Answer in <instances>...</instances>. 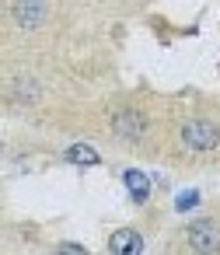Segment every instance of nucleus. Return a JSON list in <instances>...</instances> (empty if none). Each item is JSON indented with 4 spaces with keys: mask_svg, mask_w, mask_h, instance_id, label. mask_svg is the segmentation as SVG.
<instances>
[{
    "mask_svg": "<svg viewBox=\"0 0 220 255\" xmlns=\"http://www.w3.org/2000/svg\"><path fill=\"white\" fill-rule=\"evenodd\" d=\"M182 143L189 150H213L220 143V126H213L206 119H192L182 126Z\"/></svg>",
    "mask_w": 220,
    "mask_h": 255,
    "instance_id": "nucleus-1",
    "label": "nucleus"
},
{
    "mask_svg": "<svg viewBox=\"0 0 220 255\" xmlns=\"http://www.w3.org/2000/svg\"><path fill=\"white\" fill-rule=\"evenodd\" d=\"M185 241L196 252H220V227L213 220H192L185 231Z\"/></svg>",
    "mask_w": 220,
    "mask_h": 255,
    "instance_id": "nucleus-2",
    "label": "nucleus"
},
{
    "mask_svg": "<svg viewBox=\"0 0 220 255\" xmlns=\"http://www.w3.org/2000/svg\"><path fill=\"white\" fill-rule=\"evenodd\" d=\"M11 14H14V21L21 28H39L46 21V14H49V4H46V0H14Z\"/></svg>",
    "mask_w": 220,
    "mask_h": 255,
    "instance_id": "nucleus-3",
    "label": "nucleus"
},
{
    "mask_svg": "<svg viewBox=\"0 0 220 255\" xmlns=\"http://www.w3.org/2000/svg\"><path fill=\"white\" fill-rule=\"evenodd\" d=\"M112 129H115L122 140H140V136L147 133V119H143L140 112L126 109V112H115V119H112Z\"/></svg>",
    "mask_w": 220,
    "mask_h": 255,
    "instance_id": "nucleus-4",
    "label": "nucleus"
},
{
    "mask_svg": "<svg viewBox=\"0 0 220 255\" xmlns=\"http://www.w3.org/2000/svg\"><path fill=\"white\" fill-rule=\"evenodd\" d=\"M109 248H112L115 255H140V252H143V234L133 231V227H122V231L112 234Z\"/></svg>",
    "mask_w": 220,
    "mask_h": 255,
    "instance_id": "nucleus-5",
    "label": "nucleus"
},
{
    "mask_svg": "<svg viewBox=\"0 0 220 255\" xmlns=\"http://www.w3.org/2000/svg\"><path fill=\"white\" fill-rule=\"evenodd\" d=\"M122 178H126V189H129V196H133L136 203H147V196H150V178H147L143 171H136V168H129Z\"/></svg>",
    "mask_w": 220,
    "mask_h": 255,
    "instance_id": "nucleus-6",
    "label": "nucleus"
},
{
    "mask_svg": "<svg viewBox=\"0 0 220 255\" xmlns=\"http://www.w3.org/2000/svg\"><path fill=\"white\" fill-rule=\"evenodd\" d=\"M67 161H70V164H98L102 154H98L95 147H88V143H74V147L67 150Z\"/></svg>",
    "mask_w": 220,
    "mask_h": 255,
    "instance_id": "nucleus-7",
    "label": "nucleus"
},
{
    "mask_svg": "<svg viewBox=\"0 0 220 255\" xmlns=\"http://www.w3.org/2000/svg\"><path fill=\"white\" fill-rule=\"evenodd\" d=\"M199 203V192H182L178 196V210H189V206H196Z\"/></svg>",
    "mask_w": 220,
    "mask_h": 255,
    "instance_id": "nucleus-8",
    "label": "nucleus"
}]
</instances>
